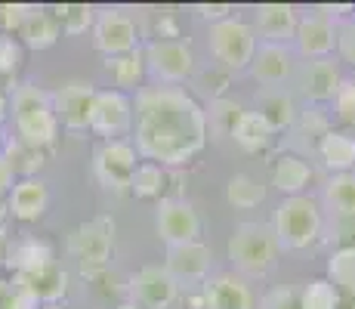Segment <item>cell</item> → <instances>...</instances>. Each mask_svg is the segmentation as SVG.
<instances>
[{"label":"cell","instance_id":"9a60e30c","mask_svg":"<svg viewBox=\"0 0 355 309\" xmlns=\"http://www.w3.org/2000/svg\"><path fill=\"white\" fill-rule=\"evenodd\" d=\"M250 72L263 87L282 90V84L293 78V53L288 44H263L250 59Z\"/></svg>","mask_w":355,"mask_h":309},{"label":"cell","instance_id":"e575fe53","mask_svg":"<svg viewBox=\"0 0 355 309\" xmlns=\"http://www.w3.org/2000/svg\"><path fill=\"white\" fill-rule=\"evenodd\" d=\"M300 306L303 309H337L340 294L327 278H312L309 285L300 291Z\"/></svg>","mask_w":355,"mask_h":309},{"label":"cell","instance_id":"e0dca14e","mask_svg":"<svg viewBox=\"0 0 355 309\" xmlns=\"http://www.w3.org/2000/svg\"><path fill=\"white\" fill-rule=\"evenodd\" d=\"M204 309H257L254 291L238 276H216L204 285Z\"/></svg>","mask_w":355,"mask_h":309},{"label":"cell","instance_id":"7bdbcfd3","mask_svg":"<svg viewBox=\"0 0 355 309\" xmlns=\"http://www.w3.org/2000/svg\"><path fill=\"white\" fill-rule=\"evenodd\" d=\"M337 47L343 50L346 59L355 62V25H346V28L337 34Z\"/></svg>","mask_w":355,"mask_h":309},{"label":"cell","instance_id":"d6986e66","mask_svg":"<svg viewBox=\"0 0 355 309\" xmlns=\"http://www.w3.org/2000/svg\"><path fill=\"white\" fill-rule=\"evenodd\" d=\"M50 204V192H46V183L31 176V180H19L10 192V201H6V210H10L16 219L22 223H31V219H40Z\"/></svg>","mask_w":355,"mask_h":309},{"label":"cell","instance_id":"f6af8a7d","mask_svg":"<svg viewBox=\"0 0 355 309\" xmlns=\"http://www.w3.org/2000/svg\"><path fill=\"white\" fill-rule=\"evenodd\" d=\"M6 115H10V99H6V96L0 93V124L6 121Z\"/></svg>","mask_w":355,"mask_h":309},{"label":"cell","instance_id":"44dd1931","mask_svg":"<svg viewBox=\"0 0 355 309\" xmlns=\"http://www.w3.org/2000/svg\"><path fill=\"white\" fill-rule=\"evenodd\" d=\"M297 10L291 3H263L257 10V28L269 44H284L288 37L297 34Z\"/></svg>","mask_w":355,"mask_h":309},{"label":"cell","instance_id":"836d02e7","mask_svg":"<svg viewBox=\"0 0 355 309\" xmlns=\"http://www.w3.org/2000/svg\"><path fill=\"white\" fill-rule=\"evenodd\" d=\"M164 185H167V174H164V167L158 164H136L133 170V180H130V192H133L136 198H158L164 192Z\"/></svg>","mask_w":355,"mask_h":309},{"label":"cell","instance_id":"3957f363","mask_svg":"<svg viewBox=\"0 0 355 309\" xmlns=\"http://www.w3.org/2000/svg\"><path fill=\"white\" fill-rule=\"evenodd\" d=\"M229 260L241 276L263 278L275 269L278 260V242L272 235V226L263 223H241L235 226L229 238Z\"/></svg>","mask_w":355,"mask_h":309},{"label":"cell","instance_id":"ab89813d","mask_svg":"<svg viewBox=\"0 0 355 309\" xmlns=\"http://www.w3.org/2000/svg\"><path fill=\"white\" fill-rule=\"evenodd\" d=\"M334 102H337V115H340V118L355 127V81H349V84H340Z\"/></svg>","mask_w":355,"mask_h":309},{"label":"cell","instance_id":"30bf717a","mask_svg":"<svg viewBox=\"0 0 355 309\" xmlns=\"http://www.w3.org/2000/svg\"><path fill=\"white\" fill-rule=\"evenodd\" d=\"M133 127V102L121 90H96L90 112V130L105 136V142L121 140Z\"/></svg>","mask_w":355,"mask_h":309},{"label":"cell","instance_id":"5bb4252c","mask_svg":"<svg viewBox=\"0 0 355 309\" xmlns=\"http://www.w3.org/2000/svg\"><path fill=\"white\" fill-rule=\"evenodd\" d=\"M164 272L176 281V285H195L204 281L210 272V247L201 242L189 244H170L167 260H164Z\"/></svg>","mask_w":355,"mask_h":309},{"label":"cell","instance_id":"f35d334b","mask_svg":"<svg viewBox=\"0 0 355 309\" xmlns=\"http://www.w3.org/2000/svg\"><path fill=\"white\" fill-rule=\"evenodd\" d=\"M28 12H31L28 3H0V34L19 31Z\"/></svg>","mask_w":355,"mask_h":309},{"label":"cell","instance_id":"8992f818","mask_svg":"<svg viewBox=\"0 0 355 309\" xmlns=\"http://www.w3.org/2000/svg\"><path fill=\"white\" fill-rule=\"evenodd\" d=\"M136 170V149L127 140L102 142L93 155V174L108 192H130V180Z\"/></svg>","mask_w":355,"mask_h":309},{"label":"cell","instance_id":"277c9868","mask_svg":"<svg viewBox=\"0 0 355 309\" xmlns=\"http://www.w3.org/2000/svg\"><path fill=\"white\" fill-rule=\"evenodd\" d=\"M278 247L284 251H306L309 244L318 242L322 235V214L318 204L306 195L284 198L275 208V226H272Z\"/></svg>","mask_w":355,"mask_h":309},{"label":"cell","instance_id":"4fadbf2b","mask_svg":"<svg viewBox=\"0 0 355 309\" xmlns=\"http://www.w3.org/2000/svg\"><path fill=\"white\" fill-rule=\"evenodd\" d=\"M176 291H180V285L164 272V266H146L130 281L133 306L139 309H170L176 300Z\"/></svg>","mask_w":355,"mask_h":309},{"label":"cell","instance_id":"ffe728a7","mask_svg":"<svg viewBox=\"0 0 355 309\" xmlns=\"http://www.w3.org/2000/svg\"><path fill=\"white\" fill-rule=\"evenodd\" d=\"M297 44L309 59H324L331 50H337V28L331 19L324 16H309L297 25Z\"/></svg>","mask_w":355,"mask_h":309},{"label":"cell","instance_id":"bcb514c9","mask_svg":"<svg viewBox=\"0 0 355 309\" xmlns=\"http://www.w3.org/2000/svg\"><path fill=\"white\" fill-rule=\"evenodd\" d=\"M337 309H355V297H346V303L340 300V306H337Z\"/></svg>","mask_w":355,"mask_h":309},{"label":"cell","instance_id":"7402d4cb","mask_svg":"<svg viewBox=\"0 0 355 309\" xmlns=\"http://www.w3.org/2000/svg\"><path fill=\"white\" fill-rule=\"evenodd\" d=\"M16 34H19V37H16L19 44L31 47V50H50V47L62 37L53 10H40V6H31V12L25 16L22 28H19Z\"/></svg>","mask_w":355,"mask_h":309},{"label":"cell","instance_id":"83f0119b","mask_svg":"<svg viewBox=\"0 0 355 309\" xmlns=\"http://www.w3.org/2000/svg\"><path fill=\"white\" fill-rule=\"evenodd\" d=\"M259 115L272 124V130H284V127H293L297 121V108H293V99L284 90H266L259 96Z\"/></svg>","mask_w":355,"mask_h":309},{"label":"cell","instance_id":"7a4b0ae2","mask_svg":"<svg viewBox=\"0 0 355 309\" xmlns=\"http://www.w3.org/2000/svg\"><path fill=\"white\" fill-rule=\"evenodd\" d=\"M12 121H16V140L31 149L46 152L59 140V121L53 115L50 93L37 90L34 84H22L12 90Z\"/></svg>","mask_w":355,"mask_h":309},{"label":"cell","instance_id":"cb8c5ba5","mask_svg":"<svg viewBox=\"0 0 355 309\" xmlns=\"http://www.w3.org/2000/svg\"><path fill=\"white\" fill-rule=\"evenodd\" d=\"M315 149L334 174H352L355 170V136L343 133V130H327Z\"/></svg>","mask_w":355,"mask_h":309},{"label":"cell","instance_id":"5b68a950","mask_svg":"<svg viewBox=\"0 0 355 309\" xmlns=\"http://www.w3.org/2000/svg\"><path fill=\"white\" fill-rule=\"evenodd\" d=\"M210 50L223 62L229 72H241L250 65L257 53V31L254 25L238 22V19H226V22L210 25Z\"/></svg>","mask_w":355,"mask_h":309},{"label":"cell","instance_id":"f1b7e54d","mask_svg":"<svg viewBox=\"0 0 355 309\" xmlns=\"http://www.w3.org/2000/svg\"><path fill=\"white\" fill-rule=\"evenodd\" d=\"M327 281L337 287V294L355 297V247H337L327 260Z\"/></svg>","mask_w":355,"mask_h":309},{"label":"cell","instance_id":"d6a6232c","mask_svg":"<svg viewBox=\"0 0 355 309\" xmlns=\"http://www.w3.org/2000/svg\"><path fill=\"white\" fill-rule=\"evenodd\" d=\"M53 16H56L59 31L62 34H84L93 22H96V10L87 3H62L53 10Z\"/></svg>","mask_w":355,"mask_h":309},{"label":"cell","instance_id":"7dc6e473","mask_svg":"<svg viewBox=\"0 0 355 309\" xmlns=\"http://www.w3.org/2000/svg\"><path fill=\"white\" fill-rule=\"evenodd\" d=\"M6 214H10V210H6V204L0 201V223H3V219H6Z\"/></svg>","mask_w":355,"mask_h":309},{"label":"cell","instance_id":"60d3db41","mask_svg":"<svg viewBox=\"0 0 355 309\" xmlns=\"http://www.w3.org/2000/svg\"><path fill=\"white\" fill-rule=\"evenodd\" d=\"M331 238L340 247H355V217L352 219H334L331 217Z\"/></svg>","mask_w":355,"mask_h":309},{"label":"cell","instance_id":"ac0fdd59","mask_svg":"<svg viewBox=\"0 0 355 309\" xmlns=\"http://www.w3.org/2000/svg\"><path fill=\"white\" fill-rule=\"evenodd\" d=\"M12 281L16 285H22L25 291L34 297V303H46V306H56L59 300L65 297V291H68V276H65V269H59L56 263H50V266H44V269H37V272H28V276H12Z\"/></svg>","mask_w":355,"mask_h":309},{"label":"cell","instance_id":"ba28073f","mask_svg":"<svg viewBox=\"0 0 355 309\" xmlns=\"http://www.w3.org/2000/svg\"><path fill=\"white\" fill-rule=\"evenodd\" d=\"M93 99H96V87L84 84V81H71V84L59 87V90L50 96L53 115H56L59 127L71 130V133H84V130H90Z\"/></svg>","mask_w":355,"mask_h":309},{"label":"cell","instance_id":"d590c367","mask_svg":"<svg viewBox=\"0 0 355 309\" xmlns=\"http://www.w3.org/2000/svg\"><path fill=\"white\" fill-rule=\"evenodd\" d=\"M244 108L238 106V102L232 99H214L210 102V112H204V118H207V124L216 130V133H229L232 136V127H235V121L241 118Z\"/></svg>","mask_w":355,"mask_h":309},{"label":"cell","instance_id":"1f68e13d","mask_svg":"<svg viewBox=\"0 0 355 309\" xmlns=\"http://www.w3.org/2000/svg\"><path fill=\"white\" fill-rule=\"evenodd\" d=\"M226 198H229L232 208L250 210V208H257V204H263L266 189L254 180V176H248V174H235V176L229 180V185H226Z\"/></svg>","mask_w":355,"mask_h":309},{"label":"cell","instance_id":"603a6c76","mask_svg":"<svg viewBox=\"0 0 355 309\" xmlns=\"http://www.w3.org/2000/svg\"><path fill=\"white\" fill-rule=\"evenodd\" d=\"M50 263H56L53 247L46 242H40V238H22V242H16L6 251V266L16 276H28V272H37Z\"/></svg>","mask_w":355,"mask_h":309},{"label":"cell","instance_id":"b9f144b4","mask_svg":"<svg viewBox=\"0 0 355 309\" xmlns=\"http://www.w3.org/2000/svg\"><path fill=\"white\" fill-rule=\"evenodd\" d=\"M195 12H198L201 19H207L210 25H216V22H226L229 12H232V6H229V3H214V6L198 3V6H195Z\"/></svg>","mask_w":355,"mask_h":309},{"label":"cell","instance_id":"8d00e7d4","mask_svg":"<svg viewBox=\"0 0 355 309\" xmlns=\"http://www.w3.org/2000/svg\"><path fill=\"white\" fill-rule=\"evenodd\" d=\"M22 65V44L12 34H0V74H12Z\"/></svg>","mask_w":355,"mask_h":309},{"label":"cell","instance_id":"4316f807","mask_svg":"<svg viewBox=\"0 0 355 309\" xmlns=\"http://www.w3.org/2000/svg\"><path fill=\"white\" fill-rule=\"evenodd\" d=\"M324 204L334 219L355 217V170L352 174H334L324 185Z\"/></svg>","mask_w":355,"mask_h":309},{"label":"cell","instance_id":"4dcf8cb0","mask_svg":"<svg viewBox=\"0 0 355 309\" xmlns=\"http://www.w3.org/2000/svg\"><path fill=\"white\" fill-rule=\"evenodd\" d=\"M142 53L139 50H130L124 56H112L105 59V72L112 74V81L121 87V93L124 90H136L142 81Z\"/></svg>","mask_w":355,"mask_h":309},{"label":"cell","instance_id":"52a82bcc","mask_svg":"<svg viewBox=\"0 0 355 309\" xmlns=\"http://www.w3.org/2000/svg\"><path fill=\"white\" fill-rule=\"evenodd\" d=\"M142 56H146L152 74L164 84H182L195 72V53L186 40H152Z\"/></svg>","mask_w":355,"mask_h":309},{"label":"cell","instance_id":"74e56055","mask_svg":"<svg viewBox=\"0 0 355 309\" xmlns=\"http://www.w3.org/2000/svg\"><path fill=\"white\" fill-rule=\"evenodd\" d=\"M259 309H303L300 306V291H293V287H272L259 300Z\"/></svg>","mask_w":355,"mask_h":309},{"label":"cell","instance_id":"7c38bea8","mask_svg":"<svg viewBox=\"0 0 355 309\" xmlns=\"http://www.w3.org/2000/svg\"><path fill=\"white\" fill-rule=\"evenodd\" d=\"M155 226H158V235L164 244H189L198 242L201 235V219H198V210L182 198H167L161 201L158 217H155Z\"/></svg>","mask_w":355,"mask_h":309},{"label":"cell","instance_id":"6da1fadb","mask_svg":"<svg viewBox=\"0 0 355 309\" xmlns=\"http://www.w3.org/2000/svg\"><path fill=\"white\" fill-rule=\"evenodd\" d=\"M136 155L158 167H182L207 146V118L182 87H148L136 93Z\"/></svg>","mask_w":355,"mask_h":309},{"label":"cell","instance_id":"484cf974","mask_svg":"<svg viewBox=\"0 0 355 309\" xmlns=\"http://www.w3.org/2000/svg\"><path fill=\"white\" fill-rule=\"evenodd\" d=\"M309 180H312L309 164H306L303 158H297V155L278 158V164L272 167V185H275L278 192H284L288 198L300 195V192L309 185Z\"/></svg>","mask_w":355,"mask_h":309},{"label":"cell","instance_id":"2e32d148","mask_svg":"<svg viewBox=\"0 0 355 309\" xmlns=\"http://www.w3.org/2000/svg\"><path fill=\"white\" fill-rule=\"evenodd\" d=\"M340 72H337V65L334 62H327V59H309V62H303V68L297 72V87H300V93L306 96V99H312V102H327V99H334L340 90Z\"/></svg>","mask_w":355,"mask_h":309},{"label":"cell","instance_id":"c3c4849f","mask_svg":"<svg viewBox=\"0 0 355 309\" xmlns=\"http://www.w3.org/2000/svg\"><path fill=\"white\" fill-rule=\"evenodd\" d=\"M118 309H139V306H133V303H121Z\"/></svg>","mask_w":355,"mask_h":309},{"label":"cell","instance_id":"8fae6325","mask_svg":"<svg viewBox=\"0 0 355 309\" xmlns=\"http://www.w3.org/2000/svg\"><path fill=\"white\" fill-rule=\"evenodd\" d=\"M136 40H139L136 22L124 10H105V12H99L96 22H93V44H96V50L105 53L108 59L136 50Z\"/></svg>","mask_w":355,"mask_h":309},{"label":"cell","instance_id":"f546056e","mask_svg":"<svg viewBox=\"0 0 355 309\" xmlns=\"http://www.w3.org/2000/svg\"><path fill=\"white\" fill-rule=\"evenodd\" d=\"M0 155L6 158V164L12 167V174L22 176V180H31V176L46 164V155L40 152V149H31V146H25V142H19V140L6 142V149Z\"/></svg>","mask_w":355,"mask_h":309},{"label":"cell","instance_id":"9c48e42d","mask_svg":"<svg viewBox=\"0 0 355 309\" xmlns=\"http://www.w3.org/2000/svg\"><path fill=\"white\" fill-rule=\"evenodd\" d=\"M68 251L84 266V272L102 269L112 257V223L108 219H90V223L78 226L68 235Z\"/></svg>","mask_w":355,"mask_h":309},{"label":"cell","instance_id":"ee69618b","mask_svg":"<svg viewBox=\"0 0 355 309\" xmlns=\"http://www.w3.org/2000/svg\"><path fill=\"white\" fill-rule=\"evenodd\" d=\"M12 185H16V174H12V167L6 164V158L0 155V201L12 192Z\"/></svg>","mask_w":355,"mask_h":309},{"label":"cell","instance_id":"d4e9b609","mask_svg":"<svg viewBox=\"0 0 355 309\" xmlns=\"http://www.w3.org/2000/svg\"><path fill=\"white\" fill-rule=\"evenodd\" d=\"M232 136H235V142L244 149V152H263V149L272 146L275 130H272V124L259 112H241V118H238L235 127H232Z\"/></svg>","mask_w":355,"mask_h":309}]
</instances>
